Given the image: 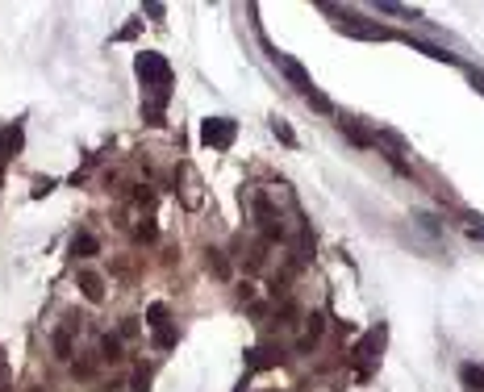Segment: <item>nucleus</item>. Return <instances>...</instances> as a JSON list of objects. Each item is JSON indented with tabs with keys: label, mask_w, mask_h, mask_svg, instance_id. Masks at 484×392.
Here are the masks:
<instances>
[{
	"label": "nucleus",
	"mask_w": 484,
	"mask_h": 392,
	"mask_svg": "<svg viewBox=\"0 0 484 392\" xmlns=\"http://www.w3.org/2000/svg\"><path fill=\"white\" fill-rule=\"evenodd\" d=\"M134 71H138L142 88H150V92H155V100H167V84H171V63H167L163 54H155V50H142V54L134 58Z\"/></svg>",
	"instance_id": "obj_1"
},
{
	"label": "nucleus",
	"mask_w": 484,
	"mask_h": 392,
	"mask_svg": "<svg viewBox=\"0 0 484 392\" xmlns=\"http://www.w3.org/2000/svg\"><path fill=\"white\" fill-rule=\"evenodd\" d=\"M201 138H205V146H213V150H230L234 138H238V125H234L230 117H209V121L201 125Z\"/></svg>",
	"instance_id": "obj_2"
},
{
	"label": "nucleus",
	"mask_w": 484,
	"mask_h": 392,
	"mask_svg": "<svg viewBox=\"0 0 484 392\" xmlns=\"http://www.w3.org/2000/svg\"><path fill=\"white\" fill-rule=\"evenodd\" d=\"M330 13H338V8H330ZM338 17H343V21H338V29H343V33H351V38H364V42H389V38H393L384 25L359 21L355 13H338Z\"/></svg>",
	"instance_id": "obj_3"
},
{
	"label": "nucleus",
	"mask_w": 484,
	"mask_h": 392,
	"mask_svg": "<svg viewBox=\"0 0 484 392\" xmlns=\"http://www.w3.org/2000/svg\"><path fill=\"white\" fill-rule=\"evenodd\" d=\"M272 58H276V63H280V71H284V75H288V79H292V88H297V92H301V96H305V100H309V96H313V92H318V88H313V79H309V71H305V67H301V63H297V58H288V54H280V50H276V54H272Z\"/></svg>",
	"instance_id": "obj_4"
},
{
	"label": "nucleus",
	"mask_w": 484,
	"mask_h": 392,
	"mask_svg": "<svg viewBox=\"0 0 484 392\" xmlns=\"http://www.w3.org/2000/svg\"><path fill=\"white\" fill-rule=\"evenodd\" d=\"M280 363V351L276 347H251L247 351V368L251 372H263V368H276Z\"/></svg>",
	"instance_id": "obj_5"
},
{
	"label": "nucleus",
	"mask_w": 484,
	"mask_h": 392,
	"mask_svg": "<svg viewBox=\"0 0 484 392\" xmlns=\"http://www.w3.org/2000/svg\"><path fill=\"white\" fill-rule=\"evenodd\" d=\"M71 255H79V259H92V255H100V242H96V234H75V238H71Z\"/></svg>",
	"instance_id": "obj_6"
},
{
	"label": "nucleus",
	"mask_w": 484,
	"mask_h": 392,
	"mask_svg": "<svg viewBox=\"0 0 484 392\" xmlns=\"http://www.w3.org/2000/svg\"><path fill=\"white\" fill-rule=\"evenodd\" d=\"M79 288H84L88 301H104V280H100L96 272H84V276H79Z\"/></svg>",
	"instance_id": "obj_7"
},
{
	"label": "nucleus",
	"mask_w": 484,
	"mask_h": 392,
	"mask_svg": "<svg viewBox=\"0 0 484 392\" xmlns=\"http://www.w3.org/2000/svg\"><path fill=\"white\" fill-rule=\"evenodd\" d=\"M380 343H384V326L380 330H372L359 347H355V359H376V351H380Z\"/></svg>",
	"instance_id": "obj_8"
},
{
	"label": "nucleus",
	"mask_w": 484,
	"mask_h": 392,
	"mask_svg": "<svg viewBox=\"0 0 484 392\" xmlns=\"http://www.w3.org/2000/svg\"><path fill=\"white\" fill-rule=\"evenodd\" d=\"M21 138H25V134H21V125H8V130L0 134V150H4V159H13V155L21 150Z\"/></svg>",
	"instance_id": "obj_9"
},
{
	"label": "nucleus",
	"mask_w": 484,
	"mask_h": 392,
	"mask_svg": "<svg viewBox=\"0 0 484 392\" xmlns=\"http://www.w3.org/2000/svg\"><path fill=\"white\" fill-rule=\"evenodd\" d=\"M71 330H75V322H67L63 330H54V355L58 359H71Z\"/></svg>",
	"instance_id": "obj_10"
},
{
	"label": "nucleus",
	"mask_w": 484,
	"mask_h": 392,
	"mask_svg": "<svg viewBox=\"0 0 484 392\" xmlns=\"http://www.w3.org/2000/svg\"><path fill=\"white\" fill-rule=\"evenodd\" d=\"M100 359H109V363L121 359V338H117V334H104V338H100Z\"/></svg>",
	"instance_id": "obj_11"
},
{
	"label": "nucleus",
	"mask_w": 484,
	"mask_h": 392,
	"mask_svg": "<svg viewBox=\"0 0 484 392\" xmlns=\"http://www.w3.org/2000/svg\"><path fill=\"white\" fill-rule=\"evenodd\" d=\"M343 134H347V138H351V142H355V146H372V142H376V138H372V134H368V130H359V125H355V121H343Z\"/></svg>",
	"instance_id": "obj_12"
},
{
	"label": "nucleus",
	"mask_w": 484,
	"mask_h": 392,
	"mask_svg": "<svg viewBox=\"0 0 484 392\" xmlns=\"http://www.w3.org/2000/svg\"><path fill=\"white\" fill-rule=\"evenodd\" d=\"M146 322H150V330H167V305L155 301V305L146 309Z\"/></svg>",
	"instance_id": "obj_13"
},
{
	"label": "nucleus",
	"mask_w": 484,
	"mask_h": 392,
	"mask_svg": "<svg viewBox=\"0 0 484 392\" xmlns=\"http://www.w3.org/2000/svg\"><path fill=\"white\" fill-rule=\"evenodd\" d=\"M322 322H326L322 313H313V317H309V330H305V338H301V351H309V347L322 338Z\"/></svg>",
	"instance_id": "obj_14"
},
{
	"label": "nucleus",
	"mask_w": 484,
	"mask_h": 392,
	"mask_svg": "<svg viewBox=\"0 0 484 392\" xmlns=\"http://www.w3.org/2000/svg\"><path fill=\"white\" fill-rule=\"evenodd\" d=\"M205 255H209V259H205V263H209V267H213V272H217V276H230V263H226V259H221V251H205Z\"/></svg>",
	"instance_id": "obj_15"
},
{
	"label": "nucleus",
	"mask_w": 484,
	"mask_h": 392,
	"mask_svg": "<svg viewBox=\"0 0 484 392\" xmlns=\"http://www.w3.org/2000/svg\"><path fill=\"white\" fill-rule=\"evenodd\" d=\"M464 380H468V384H476V380H481V384H484V368H472V363H468V368H464ZM472 392H484V389H472Z\"/></svg>",
	"instance_id": "obj_16"
},
{
	"label": "nucleus",
	"mask_w": 484,
	"mask_h": 392,
	"mask_svg": "<svg viewBox=\"0 0 484 392\" xmlns=\"http://www.w3.org/2000/svg\"><path fill=\"white\" fill-rule=\"evenodd\" d=\"M155 347H163V351L175 347V334H171V330H155Z\"/></svg>",
	"instance_id": "obj_17"
},
{
	"label": "nucleus",
	"mask_w": 484,
	"mask_h": 392,
	"mask_svg": "<svg viewBox=\"0 0 484 392\" xmlns=\"http://www.w3.org/2000/svg\"><path fill=\"white\" fill-rule=\"evenodd\" d=\"M272 130H276V134H280V138H284V142H288V146H292V142H297V138H292V130H288V125H284V121H280V117H276V121H272Z\"/></svg>",
	"instance_id": "obj_18"
},
{
	"label": "nucleus",
	"mask_w": 484,
	"mask_h": 392,
	"mask_svg": "<svg viewBox=\"0 0 484 392\" xmlns=\"http://www.w3.org/2000/svg\"><path fill=\"white\" fill-rule=\"evenodd\" d=\"M50 188H54V180H33V196H38V201H42Z\"/></svg>",
	"instance_id": "obj_19"
},
{
	"label": "nucleus",
	"mask_w": 484,
	"mask_h": 392,
	"mask_svg": "<svg viewBox=\"0 0 484 392\" xmlns=\"http://www.w3.org/2000/svg\"><path fill=\"white\" fill-rule=\"evenodd\" d=\"M472 88H481L484 92V71H472Z\"/></svg>",
	"instance_id": "obj_20"
},
{
	"label": "nucleus",
	"mask_w": 484,
	"mask_h": 392,
	"mask_svg": "<svg viewBox=\"0 0 484 392\" xmlns=\"http://www.w3.org/2000/svg\"><path fill=\"white\" fill-rule=\"evenodd\" d=\"M4 376H8V363H4V355H0V380H4Z\"/></svg>",
	"instance_id": "obj_21"
},
{
	"label": "nucleus",
	"mask_w": 484,
	"mask_h": 392,
	"mask_svg": "<svg viewBox=\"0 0 484 392\" xmlns=\"http://www.w3.org/2000/svg\"><path fill=\"white\" fill-rule=\"evenodd\" d=\"M29 392H42V389H29Z\"/></svg>",
	"instance_id": "obj_22"
}]
</instances>
